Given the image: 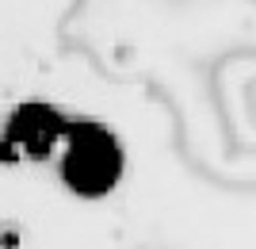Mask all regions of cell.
<instances>
[{"label": "cell", "mask_w": 256, "mask_h": 249, "mask_svg": "<svg viewBox=\"0 0 256 249\" xmlns=\"http://www.w3.org/2000/svg\"><path fill=\"white\" fill-rule=\"evenodd\" d=\"M118 176V150L100 127H76L73 146L65 153V180L76 192L100 195Z\"/></svg>", "instance_id": "cell-1"}]
</instances>
